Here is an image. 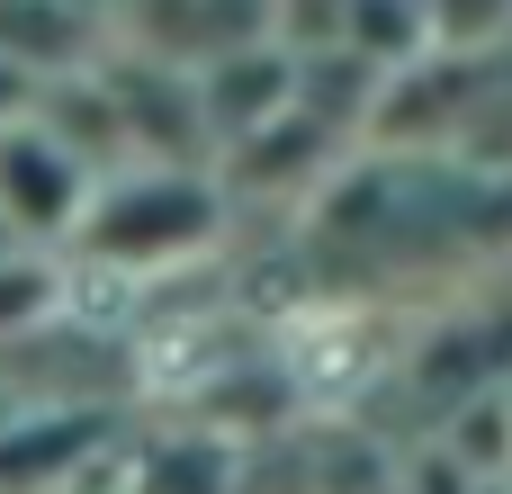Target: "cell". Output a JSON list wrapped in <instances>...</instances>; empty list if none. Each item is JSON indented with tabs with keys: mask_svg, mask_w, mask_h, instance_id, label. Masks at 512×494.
Wrapping results in <instances>:
<instances>
[{
	"mask_svg": "<svg viewBox=\"0 0 512 494\" xmlns=\"http://www.w3.org/2000/svg\"><path fill=\"white\" fill-rule=\"evenodd\" d=\"M81 9H99V18H108V9H117V0H81Z\"/></svg>",
	"mask_w": 512,
	"mask_h": 494,
	"instance_id": "1",
	"label": "cell"
}]
</instances>
